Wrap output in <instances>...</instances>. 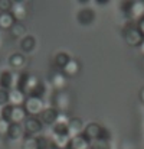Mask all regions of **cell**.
Listing matches in <instances>:
<instances>
[{
	"instance_id": "cell-8",
	"label": "cell",
	"mask_w": 144,
	"mask_h": 149,
	"mask_svg": "<svg viewBox=\"0 0 144 149\" xmlns=\"http://www.w3.org/2000/svg\"><path fill=\"white\" fill-rule=\"evenodd\" d=\"M49 83L56 91H61L66 84V75L61 70H55V71H52V74L49 77Z\"/></svg>"
},
{
	"instance_id": "cell-26",
	"label": "cell",
	"mask_w": 144,
	"mask_h": 149,
	"mask_svg": "<svg viewBox=\"0 0 144 149\" xmlns=\"http://www.w3.org/2000/svg\"><path fill=\"white\" fill-rule=\"evenodd\" d=\"M138 48H140V52H141V54L144 55V39H143V42H141V45H140Z\"/></svg>"
},
{
	"instance_id": "cell-5",
	"label": "cell",
	"mask_w": 144,
	"mask_h": 149,
	"mask_svg": "<svg viewBox=\"0 0 144 149\" xmlns=\"http://www.w3.org/2000/svg\"><path fill=\"white\" fill-rule=\"evenodd\" d=\"M42 126H43V123L41 122V119L38 116H28L23 127H25V132L29 136H33V135H36L42 130Z\"/></svg>"
},
{
	"instance_id": "cell-28",
	"label": "cell",
	"mask_w": 144,
	"mask_h": 149,
	"mask_svg": "<svg viewBox=\"0 0 144 149\" xmlns=\"http://www.w3.org/2000/svg\"><path fill=\"white\" fill-rule=\"evenodd\" d=\"M0 138H1V135H0Z\"/></svg>"
},
{
	"instance_id": "cell-19",
	"label": "cell",
	"mask_w": 144,
	"mask_h": 149,
	"mask_svg": "<svg viewBox=\"0 0 144 149\" xmlns=\"http://www.w3.org/2000/svg\"><path fill=\"white\" fill-rule=\"evenodd\" d=\"M35 47H36V41H35L33 36L26 35L20 41V48H22V51H25V52H32V51L35 49Z\"/></svg>"
},
{
	"instance_id": "cell-20",
	"label": "cell",
	"mask_w": 144,
	"mask_h": 149,
	"mask_svg": "<svg viewBox=\"0 0 144 149\" xmlns=\"http://www.w3.org/2000/svg\"><path fill=\"white\" fill-rule=\"evenodd\" d=\"M10 29H12V35L16 36V38H22L23 39L26 36V26L22 22H14V25Z\"/></svg>"
},
{
	"instance_id": "cell-24",
	"label": "cell",
	"mask_w": 144,
	"mask_h": 149,
	"mask_svg": "<svg viewBox=\"0 0 144 149\" xmlns=\"http://www.w3.org/2000/svg\"><path fill=\"white\" fill-rule=\"evenodd\" d=\"M137 29L140 31V33L143 35V38H144V16L141 17V19L137 20Z\"/></svg>"
},
{
	"instance_id": "cell-27",
	"label": "cell",
	"mask_w": 144,
	"mask_h": 149,
	"mask_svg": "<svg viewBox=\"0 0 144 149\" xmlns=\"http://www.w3.org/2000/svg\"><path fill=\"white\" fill-rule=\"evenodd\" d=\"M143 67H144V59H143Z\"/></svg>"
},
{
	"instance_id": "cell-25",
	"label": "cell",
	"mask_w": 144,
	"mask_h": 149,
	"mask_svg": "<svg viewBox=\"0 0 144 149\" xmlns=\"http://www.w3.org/2000/svg\"><path fill=\"white\" fill-rule=\"evenodd\" d=\"M140 100H141V103L144 104V87L140 90Z\"/></svg>"
},
{
	"instance_id": "cell-10",
	"label": "cell",
	"mask_w": 144,
	"mask_h": 149,
	"mask_svg": "<svg viewBox=\"0 0 144 149\" xmlns=\"http://www.w3.org/2000/svg\"><path fill=\"white\" fill-rule=\"evenodd\" d=\"M13 86H16V78H14V74L12 71H3V72H0V88L9 90Z\"/></svg>"
},
{
	"instance_id": "cell-7",
	"label": "cell",
	"mask_w": 144,
	"mask_h": 149,
	"mask_svg": "<svg viewBox=\"0 0 144 149\" xmlns=\"http://www.w3.org/2000/svg\"><path fill=\"white\" fill-rule=\"evenodd\" d=\"M61 111H58L55 107L49 106V107H45V110L39 114V119L43 125H48V126H53L58 120V116H59Z\"/></svg>"
},
{
	"instance_id": "cell-18",
	"label": "cell",
	"mask_w": 144,
	"mask_h": 149,
	"mask_svg": "<svg viewBox=\"0 0 144 149\" xmlns=\"http://www.w3.org/2000/svg\"><path fill=\"white\" fill-rule=\"evenodd\" d=\"M14 25V17L10 12H1L0 13V28L9 29Z\"/></svg>"
},
{
	"instance_id": "cell-15",
	"label": "cell",
	"mask_w": 144,
	"mask_h": 149,
	"mask_svg": "<svg viewBox=\"0 0 144 149\" xmlns=\"http://www.w3.org/2000/svg\"><path fill=\"white\" fill-rule=\"evenodd\" d=\"M79 70H81V64H79V61L75 59V58H72V59L68 62V65L62 70V72H63L66 77H74V75H76V74L79 72Z\"/></svg>"
},
{
	"instance_id": "cell-6",
	"label": "cell",
	"mask_w": 144,
	"mask_h": 149,
	"mask_svg": "<svg viewBox=\"0 0 144 149\" xmlns=\"http://www.w3.org/2000/svg\"><path fill=\"white\" fill-rule=\"evenodd\" d=\"M95 19H96V15L91 7L79 9L78 13H76V20H78V23H81V25H84V26L91 25Z\"/></svg>"
},
{
	"instance_id": "cell-2",
	"label": "cell",
	"mask_w": 144,
	"mask_h": 149,
	"mask_svg": "<svg viewBox=\"0 0 144 149\" xmlns=\"http://www.w3.org/2000/svg\"><path fill=\"white\" fill-rule=\"evenodd\" d=\"M69 103L71 97L66 91L61 90V91H55L52 96V107H55L58 111L61 113H66V110L69 109Z\"/></svg>"
},
{
	"instance_id": "cell-23",
	"label": "cell",
	"mask_w": 144,
	"mask_h": 149,
	"mask_svg": "<svg viewBox=\"0 0 144 149\" xmlns=\"http://www.w3.org/2000/svg\"><path fill=\"white\" fill-rule=\"evenodd\" d=\"M9 103V91L4 88H0V106L4 107Z\"/></svg>"
},
{
	"instance_id": "cell-11",
	"label": "cell",
	"mask_w": 144,
	"mask_h": 149,
	"mask_svg": "<svg viewBox=\"0 0 144 149\" xmlns=\"http://www.w3.org/2000/svg\"><path fill=\"white\" fill-rule=\"evenodd\" d=\"M90 148H91V142L88 139H85L84 135H81V136L71 138L69 145H68L66 149H90Z\"/></svg>"
},
{
	"instance_id": "cell-16",
	"label": "cell",
	"mask_w": 144,
	"mask_h": 149,
	"mask_svg": "<svg viewBox=\"0 0 144 149\" xmlns=\"http://www.w3.org/2000/svg\"><path fill=\"white\" fill-rule=\"evenodd\" d=\"M25 133V127L19 123H10V127L7 130V136L12 139V141H17L23 136Z\"/></svg>"
},
{
	"instance_id": "cell-21",
	"label": "cell",
	"mask_w": 144,
	"mask_h": 149,
	"mask_svg": "<svg viewBox=\"0 0 144 149\" xmlns=\"http://www.w3.org/2000/svg\"><path fill=\"white\" fill-rule=\"evenodd\" d=\"M90 149H112L111 148V142H107V141H94L91 142V148Z\"/></svg>"
},
{
	"instance_id": "cell-9",
	"label": "cell",
	"mask_w": 144,
	"mask_h": 149,
	"mask_svg": "<svg viewBox=\"0 0 144 149\" xmlns=\"http://www.w3.org/2000/svg\"><path fill=\"white\" fill-rule=\"evenodd\" d=\"M68 129H69V136L71 138H75V136H81L84 133L85 125H84V122L79 117H71L69 125H68Z\"/></svg>"
},
{
	"instance_id": "cell-14",
	"label": "cell",
	"mask_w": 144,
	"mask_h": 149,
	"mask_svg": "<svg viewBox=\"0 0 144 149\" xmlns=\"http://www.w3.org/2000/svg\"><path fill=\"white\" fill-rule=\"evenodd\" d=\"M72 58L69 56V54H66V52H63V51H61V52H58L56 55H55V58H53V62H55V67L58 68V70H63L66 65H68V62L71 61Z\"/></svg>"
},
{
	"instance_id": "cell-17",
	"label": "cell",
	"mask_w": 144,
	"mask_h": 149,
	"mask_svg": "<svg viewBox=\"0 0 144 149\" xmlns=\"http://www.w3.org/2000/svg\"><path fill=\"white\" fill-rule=\"evenodd\" d=\"M9 64L14 70H22L26 64V58L22 54H12L10 58H9Z\"/></svg>"
},
{
	"instance_id": "cell-13",
	"label": "cell",
	"mask_w": 144,
	"mask_h": 149,
	"mask_svg": "<svg viewBox=\"0 0 144 149\" xmlns=\"http://www.w3.org/2000/svg\"><path fill=\"white\" fill-rule=\"evenodd\" d=\"M10 13L13 15L14 19L22 20V19L26 16V13H28V12H26V3H23V1H16V3H13Z\"/></svg>"
},
{
	"instance_id": "cell-1",
	"label": "cell",
	"mask_w": 144,
	"mask_h": 149,
	"mask_svg": "<svg viewBox=\"0 0 144 149\" xmlns=\"http://www.w3.org/2000/svg\"><path fill=\"white\" fill-rule=\"evenodd\" d=\"M123 36L124 41L130 45V47H140L143 42V35L140 33V31L137 29V22L131 20L130 25H125L123 29Z\"/></svg>"
},
{
	"instance_id": "cell-4",
	"label": "cell",
	"mask_w": 144,
	"mask_h": 149,
	"mask_svg": "<svg viewBox=\"0 0 144 149\" xmlns=\"http://www.w3.org/2000/svg\"><path fill=\"white\" fill-rule=\"evenodd\" d=\"M102 129L104 126H101L99 123H95V122H90L85 125V129H84V138L88 139L90 142H94V141H98L101 138V133H102Z\"/></svg>"
},
{
	"instance_id": "cell-22",
	"label": "cell",
	"mask_w": 144,
	"mask_h": 149,
	"mask_svg": "<svg viewBox=\"0 0 144 149\" xmlns=\"http://www.w3.org/2000/svg\"><path fill=\"white\" fill-rule=\"evenodd\" d=\"M23 149H39L38 148V142H36V136L26 138L25 142H23Z\"/></svg>"
},
{
	"instance_id": "cell-3",
	"label": "cell",
	"mask_w": 144,
	"mask_h": 149,
	"mask_svg": "<svg viewBox=\"0 0 144 149\" xmlns=\"http://www.w3.org/2000/svg\"><path fill=\"white\" fill-rule=\"evenodd\" d=\"M25 110L28 114L30 116H38L41 114L43 110H45V104H43V100L39 99V97H33V96H29L26 101H25Z\"/></svg>"
},
{
	"instance_id": "cell-12",
	"label": "cell",
	"mask_w": 144,
	"mask_h": 149,
	"mask_svg": "<svg viewBox=\"0 0 144 149\" xmlns=\"http://www.w3.org/2000/svg\"><path fill=\"white\" fill-rule=\"evenodd\" d=\"M25 94H23V91H20V90H17V88H13L12 91H9V103L12 104V106H22V104H25Z\"/></svg>"
}]
</instances>
